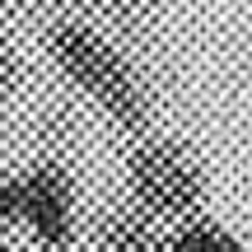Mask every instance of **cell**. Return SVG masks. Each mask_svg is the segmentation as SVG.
Wrapping results in <instances>:
<instances>
[{
  "instance_id": "obj_1",
  "label": "cell",
  "mask_w": 252,
  "mask_h": 252,
  "mask_svg": "<svg viewBox=\"0 0 252 252\" xmlns=\"http://www.w3.org/2000/svg\"><path fill=\"white\" fill-rule=\"evenodd\" d=\"M47 52H52L56 70L75 84L89 103H98V112L112 126L140 135L150 122V98H145L140 75L131 70V61L112 42H103L94 28L84 24H56L47 33Z\"/></svg>"
},
{
  "instance_id": "obj_2",
  "label": "cell",
  "mask_w": 252,
  "mask_h": 252,
  "mask_svg": "<svg viewBox=\"0 0 252 252\" xmlns=\"http://www.w3.org/2000/svg\"><path fill=\"white\" fill-rule=\"evenodd\" d=\"M122 187H126V201H135L163 224L201 215L210 196V178L201 168V159L182 140H168V135H140L126 150Z\"/></svg>"
},
{
  "instance_id": "obj_3",
  "label": "cell",
  "mask_w": 252,
  "mask_h": 252,
  "mask_svg": "<svg viewBox=\"0 0 252 252\" xmlns=\"http://www.w3.org/2000/svg\"><path fill=\"white\" fill-rule=\"evenodd\" d=\"M24 178V215L19 229L33 238L42 252H65L80 238V191L61 159H37Z\"/></svg>"
},
{
  "instance_id": "obj_4",
  "label": "cell",
  "mask_w": 252,
  "mask_h": 252,
  "mask_svg": "<svg viewBox=\"0 0 252 252\" xmlns=\"http://www.w3.org/2000/svg\"><path fill=\"white\" fill-rule=\"evenodd\" d=\"M163 238H168V224L126 196L117 206L98 210V220H94V248L98 252H163Z\"/></svg>"
},
{
  "instance_id": "obj_5",
  "label": "cell",
  "mask_w": 252,
  "mask_h": 252,
  "mask_svg": "<svg viewBox=\"0 0 252 252\" xmlns=\"http://www.w3.org/2000/svg\"><path fill=\"white\" fill-rule=\"evenodd\" d=\"M163 252H248V243L229 224H220V220H210L206 210H201V215H191V220L168 224Z\"/></svg>"
},
{
  "instance_id": "obj_6",
  "label": "cell",
  "mask_w": 252,
  "mask_h": 252,
  "mask_svg": "<svg viewBox=\"0 0 252 252\" xmlns=\"http://www.w3.org/2000/svg\"><path fill=\"white\" fill-rule=\"evenodd\" d=\"M19 215H24V178L19 173H0V229L14 234Z\"/></svg>"
},
{
  "instance_id": "obj_7",
  "label": "cell",
  "mask_w": 252,
  "mask_h": 252,
  "mask_svg": "<svg viewBox=\"0 0 252 252\" xmlns=\"http://www.w3.org/2000/svg\"><path fill=\"white\" fill-rule=\"evenodd\" d=\"M14 84H19V56H14V47H9V37L0 33V108L9 103Z\"/></svg>"
},
{
  "instance_id": "obj_8",
  "label": "cell",
  "mask_w": 252,
  "mask_h": 252,
  "mask_svg": "<svg viewBox=\"0 0 252 252\" xmlns=\"http://www.w3.org/2000/svg\"><path fill=\"white\" fill-rule=\"evenodd\" d=\"M9 248V234H5V229H0V252H5Z\"/></svg>"
}]
</instances>
